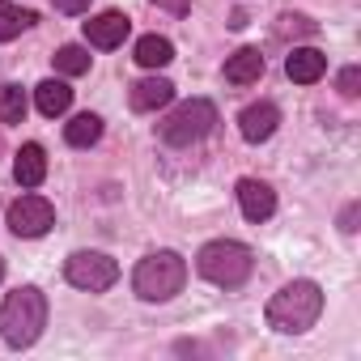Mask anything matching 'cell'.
<instances>
[{
  "instance_id": "cell-1",
  "label": "cell",
  "mask_w": 361,
  "mask_h": 361,
  "mask_svg": "<svg viewBox=\"0 0 361 361\" xmlns=\"http://www.w3.org/2000/svg\"><path fill=\"white\" fill-rule=\"evenodd\" d=\"M323 314V289L314 281H289L281 293L268 298V327L281 331V336H302L314 327V319Z\"/></svg>"
},
{
  "instance_id": "cell-2",
  "label": "cell",
  "mask_w": 361,
  "mask_h": 361,
  "mask_svg": "<svg viewBox=\"0 0 361 361\" xmlns=\"http://www.w3.org/2000/svg\"><path fill=\"white\" fill-rule=\"evenodd\" d=\"M47 327V298L35 285L13 289L5 302H0V340L13 348H30Z\"/></svg>"
},
{
  "instance_id": "cell-3",
  "label": "cell",
  "mask_w": 361,
  "mask_h": 361,
  "mask_svg": "<svg viewBox=\"0 0 361 361\" xmlns=\"http://www.w3.org/2000/svg\"><path fill=\"white\" fill-rule=\"evenodd\" d=\"M183 285H188V264L178 251H149L132 272V289L140 302H170L174 293H183Z\"/></svg>"
},
{
  "instance_id": "cell-4",
  "label": "cell",
  "mask_w": 361,
  "mask_h": 361,
  "mask_svg": "<svg viewBox=\"0 0 361 361\" xmlns=\"http://www.w3.org/2000/svg\"><path fill=\"white\" fill-rule=\"evenodd\" d=\"M251 268H255L251 247L230 243V238H217V243L200 247V255H196V272H200L209 285H221V289H238V285L251 276Z\"/></svg>"
},
{
  "instance_id": "cell-5",
  "label": "cell",
  "mask_w": 361,
  "mask_h": 361,
  "mask_svg": "<svg viewBox=\"0 0 361 361\" xmlns=\"http://www.w3.org/2000/svg\"><path fill=\"white\" fill-rule=\"evenodd\" d=\"M213 128H217V106L209 98H192V102H178L157 123V136L174 149H188V145H200Z\"/></svg>"
},
{
  "instance_id": "cell-6",
  "label": "cell",
  "mask_w": 361,
  "mask_h": 361,
  "mask_svg": "<svg viewBox=\"0 0 361 361\" xmlns=\"http://www.w3.org/2000/svg\"><path fill=\"white\" fill-rule=\"evenodd\" d=\"M64 281L85 293H106L119 281V264L106 251H73L64 259Z\"/></svg>"
},
{
  "instance_id": "cell-7",
  "label": "cell",
  "mask_w": 361,
  "mask_h": 361,
  "mask_svg": "<svg viewBox=\"0 0 361 361\" xmlns=\"http://www.w3.org/2000/svg\"><path fill=\"white\" fill-rule=\"evenodd\" d=\"M51 226H56L51 200H43V196H22V200L9 204V230H13L18 238H43Z\"/></svg>"
},
{
  "instance_id": "cell-8",
  "label": "cell",
  "mask_w": 361,
  "mask_h": 361,
  "mask_svg": "<svg viewBox=\"0 0 361 361\" xmlns=\"http://www.w3.org/2000/svg\"><path fill=\"white\" fill-rule=\"evenodd\" d=\"M128 30H132V22H128L119 9H106V13H98V18L85 22V43L111 51V47H119V43L128 39Z\"/></svg>"
},
{
  "instance_id": "cell-9",
  "label": "cell",
  "mask_w": 361,
  "mask_h": 361,
  "mask_svg": "<svg viewBox=\"0 0 361 361\" xmlns=\"http://www.w3.org/2000/svg\"><path fill=\"white\" fill-rule=\"evenodd\" d=\"M238 209H243L247 221L259 226V221H268L276 213V192L268 183H259V178H243L238 183Z\"/></svg>"
},
{
  "instance_id": "cell-10",
  "label": "cell",
  "mask_w": 361,
  "mask_h": 361,
  "mask_svg": "<svg viewBox=\"0 0 361 361\" xmlns=\"http://www.w3.org/2000/svg\"><path fill=\"white\" fill-rule=\"evenodd\" d=\"M276 123H281V111H276L272 102H251V106L238 115V132H243V140H251V145H264V140L276 132Z\"/></svg>"
},
{
  "instance_id": "cell-11",
  "label": "cell",
  "mask_w": 361,
  "mask_h": 361,
  "mask_svg": "<svg viewBox=\"0 0 361 361\" xmlns=\"http://www.w3.org/2000/svg\"><path fill=\"white\" fill-rule=\"evenodd\" d=\"M285 73H289V81H298V85H314V81L327 73V56L314 51V47H293L289 60H285Z\"/></svg>"
},
{
  "instance_id": "cell-12",
  "label": "cell",
  "mask_w": 361,
  "mask_h": 361,
  "mask_svg": "<svg viewBox=\"0 0 361 361\" xmlns=\"http://www.w3.org/2000/svg\"><path fill=\"white\" fill-rule=\"evenodd\" d=\"M174 98V85L166 81V77H145V81H136L132 90H128V106L132 111H157V106H166Z\"/></svg>"
},
{
  "instance_id": "cell-13",
  "label": "cell",
  "mask_w": 361,
  "mask_h": 361,
  "mask_svg": "<svg viewBox=\"0 0 361 361\" xmlns=\"http://www.w3.org/2000/svg\"><path fill=\"white\" fill-rule=\"evenodd\" d=\"M13 178L22 188H39L43 178H47V153H43V145H22L18 149V157H13Z\"/></svg>"
},
{
  "instance_id": "cell-14",
  "label": "cell",
  "mask_w": 361,
  "mask_h": 361,
  "mask_svg": "<svg viewBox=\"0 0 361 361\" xmlns=\"http://www.w3.org/2000/svg\"><path fill=\"white\" fill-rule=\"evenodd\" d=\"M264 77V56H259V47H243V51H234L230 60H226V81L230 85H255Z\"/></svg>"
},
{
  "instance_id": "cell-15",
  "label": "cell",
  "mask_w": 361,
  "mask_h": 361,
  "mask_svg": "<svg viewBox=\"0 0 361 361\" xmlns=\"http://www.w3.org/2000/svg\"><path fill=\"white\" fill-rule=\"evenodd\" d=\"M35 106L47 115V119H56V115H64L68 106H73V90H68V81H43L39 90H35Z\"/></svg>"
},
{
  "instance_id": "cell-16",
  "label": "cell",
  "mask_w": 361,
  "mask_h": 361,
  "mask_svg": "<svg viewBox=\"0 0 361 361\" xmlns=\"http://www.w3.org/2000/svg\"><path fill=\"white\" fill-rule=\"evenodd\" d=\"M64 140H68L73 149H90V145H98V140H102V119H98L94 111L77 115L73 123H64Z\"/></svg>"
},
{
  "instance_id": "cell-17",
  "label": "cell",
  "mask_w": 361,
  "mask_h": 361,
  "mask_svg": "<svg viewBox=\"0 0 361 361\" xmlns=\"http://www.w3.org/2000/svg\"><path fill=\"white\" fill-rule=\"evenodd\" d=\"M170 60H174L170 39H161V35H145V39L136 43V64H140V68H166Z\"/></svg>"
},
{
  "instance_id": "cell-18",
  "label": "cell",
  "mask_w": 361,
  "mask_h": 361,
  "mask_svg": "<svg viewBox=\"0 0 361 361\" xmlns=\"http://www.w3.org/2000/svg\"><path fill=\"white\" fill-rule=\"evenodd\" d=\"M35 22H39V13L18 9V5H9V0H0V43L18 39V35H22V30H30Z\"/></svg>"
},
{
  "instance_id": "cell-19",
  "label": "cell",
  "mask_w": 361,
  "mask_h": 361,
  "mask_svg": "<svg viewBox=\"0 0 361 361\" xmlns=\"http://www.w3.org/2000/svg\"><path fill=\"white\" fill-rule=\"evenodd\" d=\"M51 60H56V73H64V77H81V73H90V60H94V56H90L85 47H77V43H64Z\"/></svg>"
},
{
  "instance_id": "cell-20",
  "label": "cell",
  "mask_w": 361,
  "mask_h": 361,
  "mask_svg": "<svg viewBox=\"0 0 361 361\" xmlns=\"http://www.w3.org/2000/svg\"><path fill=\"white\" fill-rule=\"evenodd\" d=\"M26 90L22 85H0V123H22L26 119Z\"/></svg>"
},
{
  "instance_id": "cell-21",
  "label": "cell",
  "mask_w": 361,
  "mask_h": 361,
  "mask_svg": "<svg viewBox=\"0 0 361 361\" xmlns=\"http://www.w3.org/2000/svg\"><path fill=\"white\" fill-rule=\"evenodd\" d=\"M276 35H293V39H310V35H319V26L310 22V18H302V13H281V22H276Z\"/></svg>"
},
{
  "instance_id": "cell-22",
  "label": "cell",
  "mask_w": 361,
  "mask_h": 361,
  "mask_svg": "<svg viewBox=\"0 0 361 361\" xmlns=\"http://www.w3.org/2000/svg\"><path fill=\"white\" fill-rule=\"evenodd\" d=\"M340 94H344V98H357V94H361V68H357V64H348V68L340 73Z\"/></svg>"
},
{
  "instance_id": "cell-23",
  "label": "cell",
  "mask_w": 361,
  "mask_h": 361,
  "mask_svg": "<svg viewBox=\"0 0 361 361\" xmlns=\"http://www.w3.org/2000/svg\"><path fill=\"white\" fill-rule=\"evenodd\" d=\"M51 5H56V13L77 18V13H85V9H90V0H51Z\"/></svg>"
},
{
  "instance_id": "cell-24",
  "label": "cell",
  "mask_w": 361,
  "mask_h": 361,
  "mask_svg": "<svg viewBox=\"0 0 361 361\" xmlns=\"http://www.w3.org/2000/svg\"><path fill=\"white\" fill-rule=\"evenodd\" d=\"M149 5H157V9H166V13H174V18H183V13L192 9V0H149Z\"/></svg>"
},
{
  "instance_id": "cell-25",
  "label": "cell",
  "mask_w": 361,
  "mask_h": 361,
  "mask_svg": "<svg viewBox=\"0 0 361 361\" xmlns=\"http://www.w3.org/2000/svg\"><path fill=\"white\" fill-rule=\"evenodd\" d=\"M357 213H361V204H348V209L340 213V230H344V234H353V230H357Z\"/></svg>"
},
{
  "instance_id": "cell-26",
  "label": "cell",
  "mask_w": 361,
  "mask_h": 361,
  "mask_svg": "<svg viewBox=\"0 0 361 361\" xmlns=\"http://www.w3.org/2000/svg\"><path fill=\"white\" fill-rule=\"evenodd\" d=\"M0 281H5V259H0Z\"/></svg>"
}]
</instances>
